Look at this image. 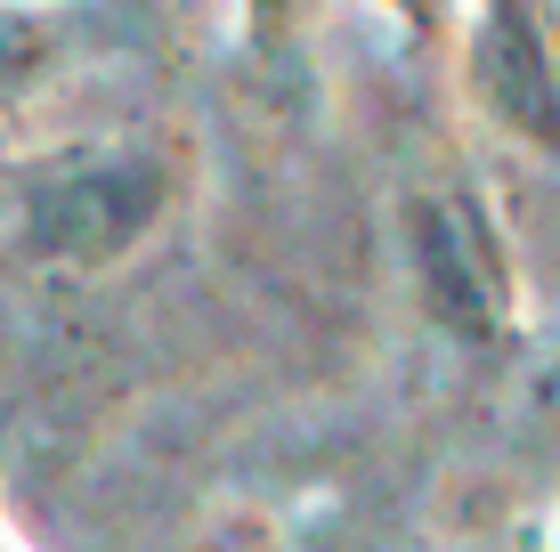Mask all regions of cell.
Returning a JSON list of instances; mask_svg holds the SVG:
<instances>
[{
	"label": "cell",
	"mask_w": 560,
	"mask_h": 552,
	"mask_svg": "<svg viewBox=\"0 0 560 552\" xmlns=\"http://www.w3.org/2000/svg\"><path fill=\"white\" fill-rule=\"evenodd\" d=\"M398 260H407V284H415L422 317H431V333H447L471 357L520 350L528 284H520L512 220L488 179H471V171L415 179L398 196Z\"/></svg>",
	"instance_id": "7a4b0ae2"
},
{
	"label": "cell",
	"mask_w": 560,
	"mask_h": 552,
	"mask_svg": "<svg viewBox=\"0 0 560 552\" xmlns=\"http://www.w3.org/2000/svg\"><path fill=\"white\" fill-rule=\"evenodd\" d=\"M552 552H560V544H552Z\"/></svg>",
	"instance_id": "52a82bcc"
},
{
	"label": "cell",
	"mask_w": 560,
	"mask_h": 552,
	"mask_svg": "<svg viewBox=\"0 0 560 552\" xmlns=\"http://www.w3.org/2000/svg\"><path fill=\"white\" fill-rule=\"evenodd\" d=\"M374 9L390 16L398 33H407V49H455L463 0H374Z\"/></svg>",
	"instance_id": "8992f818"
},
{
	"label": "cell",
	"mask_w": 560,
	"mask_h": 552,
	"mask_svg": "<svg viewBox=\"0 0 560 552\" xmlns=\"http://www.w3.org/2000/svg\"><path fill=\"white\" fill-rule=\"evenodd\" d=\"M187 196L171 139H73L9 179V244L42 269L98 277L147 252Z\"/></svg>",
	"instance_id": "6da1fadb"
},
{
	"label": "cell",
	"mask_w": 560,
	"mask_h": 552,
	"mask_svg": "<svg viewBox=\"0 0 560 552\" xmlns=\"http://www.w3.org/2000/svg\"><path fill=\"white\" fill-rule=\"evenodd\" d=\"M455 90L488 139L560 171V0H463Z\"/></svg>",
	"instance_id": "3957f363"
},
{
	"label": "cell",
	"mask_w": 560,
	"mask_h": 552,
	"mask_svg": "<svg viewBox=\"0 0 560 552\" xmlns=\"http://www.w3.org/2000/svg\"><path fill=\"white\" fill-rule=\"evenodd\" d=\"M57 49H66V25H57L49 9H16V0H0V98L25 90L33 73H49Z\"/></svg>",
	"instance_id": "277c9868"
},
{
	"label": "cell",
	"mask_w": 560,
	"mask_h": 552,
	"mask_svg": "<svg viewBox=\"0 0 560 552\" xmlns=\"http://www.w3.org/2000/svg\"><path fill=\"white\" fill-rule=\"evenodd\" d=\"M301 25H308V0H236V57L253 73H277L301 49Z\"/></svg>",
	"instance_id": "5b68a950"
}]
</instances>
